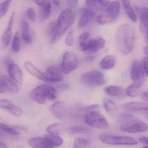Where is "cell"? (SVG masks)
I'll use <instances>...</instances> for the list:
<instances>
[{
	"label": "cell",
	"instance_id": "1",
	"mask_svg": "<svg viewBox=\"0 0 148 148\" xmlns=\"http://www.w3.org/2000/svg\"><path fill=\"white\" fill-rule=\"evenodd\" d=\"M135 31L127 23L121 25L116 31V41L119 52L122 54H128L133 50L134 45Z\"/></svg>",
	"mask_w": 148,
	"mask_h": 148
},
{
	"label": "cell",
	"instance_id": "2",
	"mask_svg": "<svg viewBox=\"0 0 148 148\" xmlns=\"http://www.w3.org/2000/svg\"><path fill=\"white\" fill-rule=\"evenodd\" d=\"M98 109V104H94L85 107L84 109L85 112L84 121L90 127L101 129H107L109 127L108 123Z\"/></svg>",
	"mask_w": 148,
	"mask_h": 148
},
{
	"label": "cell",
	"instance_id": "3",
	"mask_svg": "<svg viewBox=\"0 0 148 148\" xmlns=\"http://www.w3.org/2000/svg\"><path fill=\"white\" fill-rule=\"evenodd\" d=\"M76 16L73 9L68 8L64 10L57 19V35L59 39L73 25Z\"/></svg>",
	"mask_w": 148,
	"mask_h": 148
},
{
	"label": "cell",
	"instance_id": "4",
	"mask_svg": "<svg viewBox=\"0 0 148 148\" xmlns=\"http://www.w3.org/2000/svg\"><path fill=\"white\" fill-rule=\"evenodd\" d=\"M99 139L102 142L108 145H134L138 143L136 140L129 136L102 134L100 136Z\"/></svg>",
	"mask_w": 148,
	"mask_h": 148
},
{
	"label": "cell",
	"instance_id": "5",
	"mask_svg": "<svg viewBox=\"0 0 148 148\" xmlns=\"http://www.w3.org/2000/svg\"><path fill=\"white\" fill-rule=\"evenodd\" d=\"M81 80L84 84L90 86H100L105 83L103 74L98 70H91L83 74Z\"/></svg>",
	"mask_w": 148,
	"mask_h": 148
},
{
	"label": "cell",
	"instance_id": "6",
	"mask_svg": "<svg viewBox=\"0 0 148 148\" xmlns=\"http://www.w3.org/2000/svg\"><path fill=\"white\" fill-rule=\"evenodd\" d=\"M77 66V60L76 55L73 52H67L62 56L59 70L62 74H67L75 69Z\"/></svg>",
	"mask_w": 148,
	"mask_h": 148
},
{
	"label": "cell",
	"instance_id": "7",
	"mask_svg": "<svg viewBox=\"0 0 148 148\" xmlns=\"http://www.w3.org/2000/svg\"><path fill=\"white\" fill-rule=\"evenodd\" d=\"M145 71L143 64L137 60L133 62L130 70V76L134 83L144 85L145 83Z\"/></svg>",
	"mask_w": 148,
	"mask_h": 148
},
{
	"label": "cell",
	"instance_id": "8",
	"mask_svg": "<svg viewBox=\"0 0 148 148\" xmlns=\"http://www.w3.org/2000/svg\"><path fill=\"white\" fill-rule=\"evenodd\" d=\"M120 130L133 134L143 133L148 130V125L143 122L135 120L121 126Z\"/></svg>",
	"mask_w": 148,
	"mask_h": 148
},
{
	"label": "cell",
	"instance_id": "9",
	"mask_svg": "<svg viewBox=\"0 0 148 148\" xmlns=\"http://www.w3.org/2000/svg\"><path fill=\"white\" fill-rule=\"evenodd\" d=\"M49 85L41 84L36 87L29 94L30 98L39 104H45L47 100V90Z\"/></svg>",
	"mask_w": 148,
	"mask_h": 148
},
{
	"label": "cell",
	"instance_id": "10",
	"mask_svg": "<svg viewBox=\"0 0 148 148\" xmlns=\"http://www.w3.org/2000/svg\"><path fill=\"white\" fill-rule=\"evenodd\" d=\"M7 67L10 76L14 81L20 84L23 82V74L20 67L13 61H7Z\"/></svg>",
	"mask_w": 148,
	"mask_h": 148
},
{
	"label": "cell",
	"instance_id": "11",
	"mask_svg": "<svg viewBox=\"0 0 148 148\" xmlns=\"http://www.w3.org/2000/svg\"><path fill=\"white\" fill-rule=\"evenodd\" d=\"M28 143L33 148H54L55 146L46 137H36L29 140Z\"/></svg>",
	"mask_w": 148,
	"mask_h": 148
},
{
	"label": "cell",
	"instance_id": "12",
	"mask_svg": "<svg viewBox=\"0 0 148 148\" xmlns=\"http://www.w3.org/2000/svg\"><path fill=\"white\" fill-rule=\"evenodd\" d=\"M46 77L49 83L59 82L63 79V75L59 70L54 66H49L47 70Z\"/></svg>",
	"mask_w": 148,
	"mask_h": 148
},
{
	"label": "cell",
	"instance_id": "13",
	"mask_svg": "<svg viewBox=\"0 0 148 148\" xmlns=\"http://www.w3.org/2000/svg\"><path fill=\"white\" fill-rule=\"evenodd\" d=\"M0 79L2 82L6 91L12 94H16L20 90L19 86L12 78L8 76H0Z\"/></svg>",
	"mask_w": 148,
	"mask_h": 148
},
{
	"label": "cell",
	"instance_id": "14",
	"mask_svg": "<svg viewBox=\"0 0 148 148\" xmlns=\"http://www.w3.org/2000/svg\"><path fill=\"white\" fill-rule=\"evenodd\" d=\"M15 12L11 15L8 27L2 36L1 43L3 46L6 47L9 44L12 36V29L14 20Z\"/></svg>",
	"mask_w": 148,
	"mask_h": 148
},
{
	"label": "cell",
	"instance_id": "15",
	"mask_svg": "<svg viewBox=\"0 0 148 148\" xmlns=\"http://www.w3.org/2000/svg\"><path fill=\"white\" fill-rule=\"evenodd\" d=\"M50 111L52 114L58 119H64L66 116V107L62 102L55 103L50 107Z\"/></svg>",
	"mask_w": 148,
	"mask_h": 148
},
{
	"label": "cell",
	"instance_id": "16",
	"mask_svg": "<svg viewBox=\"0 0 148 148\" xmlns=\"http://www.w3.org/2000/svg\"><path fill=\"white\" fill-rule=\"evenodd\" d=\"M122 109L123 110L128 113L138 112L148 109V104L138 102H132L123 105Z\"/></svg>",
	"mask_w": 148,
	"mask_h": 148
},
{
	"label": "cell",
	"instance_id": "17",
	"mask_svg": "<svg viewBox=\"0 0 148 148\" xmlns=\"http://www.w3.org/2000/svg\"><path fill=\"white\" fill-rule=\"evenodd\" d=\"M25 68L27 70L35 77L46 83H49L46 76L37 69L32 63L27 61L25 63Z\"/></svg>",
	"mask_w": 148,
	"mask_h": 148
},
{
	"label": "cell",
	"instance_id": "18",
	"mask_svg": "<svg viewBox=\"0 0 148 148\" xmlns=\"http://www.w3.org/2000/svg\"><path fill=\"white\" fill-rule=\"evenodd\" d=\"M121 10V5L119 1L111 2L107 8V14L111 18V20H115L119 16Z\"/></svg>",
	"mask_w": 148,
	"mask_h": 148
},
{
	"label": "cell",
	"instance_id": "19",
	"mask_svg": "<svg viewBox=\"0 0 148 148\" xmlns=\"http://www.w3.org/2000/svg\"><path fill=\"white\" fill-rule=\"evenodd\" d=\"M95 14L90 10H84L82 16L79 20L78 26L80 28H84L89 23L91 22L95 18Z\"/></svg>",
	"mask_w": 148,
	"mask_h": 148
},
{
	"label": "cell",
	"instance_id": "20",
	"mask_svg": "<svg viewBox=\"0 0 148 148\" xmlns=\"http://www.w3.org/2000/svg\"><path fill=\"white\" fill-rule=\"evenodd\" d=\"M91 40L90 34L89 32H84L81 34L78 40V46L81 50L82 51L88 50Z\"/></svg>",
	"mask_w": 148,
	"mask_h": 148
},
{
	"label": "cell",
	"instance_id": "21",
	"mask_svg": "<svg viewBox=\"0 0 148 148\" xmlns=\"http://www.w3.org/2000/svg\"><path fill=\"white\" fill-rule=\"evenodd\" d=\"M104 91L108 94L114 97L123 98L125 96L124 89L119 86H107L104 88Z\"/></svg>",
	"mask_w": 148,
	"mask_h": 148
},
{
	"label": "cell",
	"instance_id": "22",
	"mask_svg": "<svg viewBox=\"0 0 148 148\" xmlns=\"http://www.w3.org/2000/svg\"><path fill=\"white\" fill-rule=\"evenodd\" d=\"M57 20H54L49 23L47 28L51 44L55 43L60 39L57 35Z\"/></svg>",
	"mask_w": 148,
	"mask_h": 148
},
{
	"label": "cell",
	"instance_id": "23",
	"mask_svg": "<svg viewBox=\"0 0 148 148\" xmlns=\"http://www.w3.org/2000/svg\"><path fill=\"white\" fill-rule=\"evenodd\" d=\"M105 40L102 37H97L91 40L89 50L91 52L96 53L105 46Z\"/></svg>",
	"mask_w": 148,
	"mask_h": 148
},
{
	"label": "cell",
	"instance_id": "24",
	"mask_svg": "<svg viewBox=\"0 0 148 148\" xmlns=\"http://www.w3.org/2000/svg\"><path fill=\"white\" fill-rule=\"evenodd\" d=\"M141 28L145 32L148 31V8L139 9Z\"/></svg>",
	"mask_w": 148,
	"mask_h": 148
},
{
	"label": "cell",
	"instance_id": "25",
	"mask_svg": "<svg viewBox=\"0 0 148 148\" xmlns=\"http://www.w3.org/2000/svg\"><path fill=\"white\" fill-rule=\"evenodd\" d=\"M116 63V58L114 56L110 55L104 56L100 63V67L102 69L109 70L113 68Z\"/></svg>",
	"mask_w": 148,
	"mask_h": 148
},
{
	"label": "cell",
	"instance_id": "26",
	"mask_svg": "<svg viewBox=\"0 0 148 148\" xmlns=\"http://www.w3.org/2000/svg\"><path fill=\"white\" fill-rule=\"evenodd\" d=\"M52 5L49 1H45L44 3L40 8V18L42 21L47 20L50 14Z\"/></svg>",
	"mask_w": 148,
	"mask_h": 148
},
{
	"label": "cell",
	"instance_id": "27",
	"mask_svg": "<svg viewBox=\"0 0 148 148\" xmlns=\"http://www.w3.org/2000/svg\"><path fill=\"white\" fill-rule=\"evenodd\" d=\"M122 3L125 12L130 19L134 22L137 21V16L134 9L131 6L130 1L128 0H123L122 1Z\"/></svg>",
	"mask_w": 148,
	"mask_h": 148
},
{
	"label": "cell",
	"instance_id": "28",
	"mask_svg": "<svg viewBox=\"0 0 148 148\" xmlns=\"http://www.w3.org/2000/svg\"><path fill=\"white\" fill-rule=\"evenodd\" d=\"M21 36L23 41L27 43H29L32 42L33 38L30 33V26L26 21H24L23 23Z\"/></svg>",
	"mask_w": 148,
	"mask_h": 148
},
{
	"label": "cell",
	"instance_id": "29",
	"mask_svg": "<svg viewBox=\"0 0 148 148\" xmlns=\"http://www.w3.org/2000/svg\"><path fill=\"white\" fill-rule=\"evenodd\" d=\"M142 87L143 86L138 83H133L127 88L126 94L130 97H136L140 94Z\"/></svg>",
	"mask_w": 148,
	"mask_h": 148
},
{
	"label": "cell",
	"instance_id": "30",
	"mask_svg": "<svg viewBox=\"0 0 148 148\" xmlns=\"http://www.w3.org/2000/svg\"><path fill=\"white\" fill-rule=\"evenodd\" d=\"M46 130L49 134L58 135L64 132V129L62 124L55 123L48 127Z\"/></svg>",
	"mask_w": 148,
	"mask_h": 148
},
{
	"label": "cell",
	"instance_id": "31",
	"mask_svg": "<svg viewBox=\"0 0 148 148\" xmlns=\"http://www.w3.org/2000/svg\"><path fill=\"white\" fill-rule=\"evenodd\" d=\"M12 49L14 52L18 53L21 50V37L18 31L15 34L12 43Z\"/></svg>",
	"mask_w": 148,
	"mask_h": 148
},
{
	"label": "cell",
	"instance_id": "32",
	"mask_svg": "<svg viewBox=\"0 0 148 148\" xmlns=\"http://www.w3.org/2000/svg\"><path fill=\"white\" fill-rule=\"evenodd\" d=\"M88 131V129L84 127H73L67 129L66 132L69 134H84Z\"/></svg>",
	"mask_w": 148,
	"mask_h": 148
},
{
	"label": "cell",
	"instance_id": "33",
	"mask_svg": "<svg viewBox=\"0 0 148 148\" xmlns=\"http://www.w3.org/2000/svg\"><path fill=\"white\" fill-rule=\"evenodd\" d=\"M45 137L48 139L55 147L60 146L63 143V140L58 135L49 134L45 135Z\"/></svg>",
	"mask_w": 148,
	"mask_h": 148
},
{
	"label": "cell",
	"instance_id": "34",
	"mask_svg": "<svg viewBox=\"0 0 148 148\" xmlns=\"http://www.w3.org/2000/svg\"><path fill=\"white\" fill-rule=\"evenodd\" d=\"M89 144V142L86 139L82 138H77L74 142V147L75 148H85Z\"/></svg>",
	"mask_w": 148,
	"mask_h": 148
},
{
	"label": "cell",
	"instance_id": "35",
	"mask_svg": "<svg viewBox=\"0 0 148 148\" xmlns=\"http://www.w3.org/2000/svg\"><path fill=\"white\" fill-rule=\"evenodd\" d=\"M136 120L135 116L132 114H124L121 115L119 116V120L121 123L123 124L131 122Z\"/></svg>",
	"mask_w": 148,
	"mask_h": 148
},
{
	"label": "cell",
	"instance_id": "36",
	"mask_svg": "<svg viewBox=\"0 0 148 148\" xmlns=\"http://www.w3.org/2000/svg\"><path fill=\"white\" fill-rule=\"evenodd\" d=\"M11 1H5L0 3V19L2 18L8 12Z\"/></svg>",
	"mask_w": 148,
	"mask_h": 148
},
{
	"label": "cell",
	"instance_id": "37",
	"mask_svg": "<svg viewBox=\"0 0 148 148\" xmlns=\"http://www.w3.org/2000/svg\"><path fill=\"white\" fill-rule=\"evenodd\" d=\"M103 107L106 111L108 113H112L116 109V106L115 103L110 100L105 101L103 102Z\"/></svg>",
	"mask_w": 148,
	"mask_h": 148
},
{
	"label": "cell",
	"instance_id": "38",
	"mask_svg": "<svg viewBox=\"0 0 148 148\" xmlns=\"http://www.w3.org/2000/svg\"><path fill=\"white\" fill-rule=\"evenodd\" d=\"M112 21L111 18L107 14H101L99 15L96 18V21L100 24H106L109 22Z\"/></svg>",
	"mask_w": 148,
	"mask_h": 148
},
{
	"label": "cell",
	"instance_id": "39",
	"mask_svg": "<svg viewBox=\"0 0 148 148\" xmlns=\"http://www.w3.org/2000/svg\"><path fill=\"white\" fill-rule=\"evenodd\" d=\"M0 129L13 135H17L20 134L19 132H17L15 129H14L13 128L3 123H0Z\"/></svg>",
	"mask_w": 148,
	"mask_h": 148
},
{
	"label": "cell",
	"instance_id": "40",
	"mask_svg": "<svg viewBox=\"0 0 148 148\" xmlns=\"http://www.w3.org/2000/svg\"><path fill=\"white\" fill-rule=\"evenodd\" d=\"M13 103L6 99H0V108L3 109L9 110L14 105Z\"/></svg>",
	"mask_w": 148,
	"mask_h": 148
},
{
	"label": "cell",
	"instance_id": "41",
	"mask_svg": "<svg viewBox=\"0 0 148 148\" xmlns=\"http://www.w3.org/2000/svg\"><path fill=\"white\" fill-rule=\"evenodd\" d=\"M86 5L89 8L94 10H99L101 7L99 6V3L98 1H85Z\"/></svg>",
	"mask_w": 148,
	"mask_h": 148
},
{
	"label": "cell",
	"instance_id": "42",
	"mask_svg": "<svg viewBox=\"0 0 148 148\" xmlns=\"http://www.w3.org/2000/svg\"><path fill=\"white\" fill-rule=\"evenodd\" d=\"M74 41V31L73 29L70 30L68 33L66 38V43L69 47H71L73 44Z\"/></svg>",
	"mask_w": 148,
	"mask_h": 148
},
{
	"label": "cell",
	"instance_id": "43",
	"mask_svg": "<svg viewBox=\"0 0 148 148\" xmlns=\"http://www.w3.org/2000/svg\"><path fill=\"white\" fill-rule=\"evenodd\" d=\"M9 111L13 115L16 117L21 116L23 114V111L19 107L14 105Z\"/></svg>",
	"mask_w": 148,
	"mask_h": 148
},
{
	"label": "cell",
	"instance_id": "44",
	"mask_svg": "<svg viewBox=\"0 0 148 148\" xmlns=\"http://www.w3.org/2000/svg\"><path fill=\"white\" fill-rule=\"evenodd\" d=\"M27 15L29 18L32 22H34L36 18L35 11L33 8H29L27 10Z\"/></svg>",
	"mask_w": 148,
	"mask_h": 148
},
{
	"label": "cell",
	"instance_id": "45",
	"mask_svg": "<svg viewBox=\"0 0 148 148\" xmlns=\"http://www.w3.org/2000/svg\"><path fill=\"white\" fill-rule=\"evenodd\" d=\"M143 66L145 73L148 76V54L147 55L146 57L144 58Z\"/></svg>",
	"mask_w": 148,
	"mask_h": 148
},
{
	"label": "cell",
	"instance_id": "46",
	"mask_svg": "<svg viewBox=\"0 0 148 148\" xmlns=\"http://www.w3.org/2000/svg\"><path fill=\"white\" fill-rule=\"evenodd\" d=\"M78 1H68L67 3L69 5L70 7V8L73 9L76 8L78 4Z\"/></svg>",
	"mask_w": 148,
	"mask_h": 148
},
{
	"label": "cell",
	"instance_id": "47",
	"mask_svg": "<svg viewBox=\"0 0 148 148\" xmlns=\"http://www.w3.org/2000/svg\"><path fill=\"white\" fill-rule=\"evenodd\" d=\"M146 36H145V40L146 42L147 47L144 48V50L145 53H146L147 54H148V31L146 32Z\"/></svg>",
	"mask_w": 148,
	"mask_h": 148
},
{
	"label": "cell",
	"instance_id": "48",
	"mask_svg": "<svg viewBox=\"0 0 148 148\" xmlns=\"http://www.w3.org/2000/svg\"><path fill=\"white\" fill-rule=\"evenodd\" d=\"M99 4H100L101 7H106V6L108 5L109 4L110 1H98Z\"/></svg>",
	"mask_w": 148,
	"mask_h": 148
},
{
	"label": "cell",
	"instance_id": "49",
	"mask_svg": "<svg viewBox=\"0 0 148 148\" xmlns=\"http://www.w3.org/2000/svg\"><path fill=\"white\" fill-rule=\"evenodd\" d=\"M139 141L141 143L148 145V137H141L139 138Z\"/></svg>",
	"mask_w": 148,
	"mask_h": 148
},
{
	"label": "cell",
	"instance_id": "50",
	"mask_svg": "<svg viewBox=\"0 0 148 148\" xmlns=\"http://www.w3.org/2000/svg\"><path fill=\"white\" fill-rule=\"evenodd\" d=\"M13 127L16 129H20L21 130H23V131H27V129L26 127L24 126H19V125H15L13 126Z\"/></svg>",
	"mask_w": 148,
	"mask_h": 148
},
{
	"label": "cell",
	"instance_id": "51",
	"mask_svg": "<svg viewBox=\"0 0 148 148\" xmlns=\"http://www.w3.org/2000/svg\"><path fill=\"white\" fill-rule=\"evenodd\" d=\"M6 91V90H5L4 87H3L2 82L1 81L0 79V94L5 93Z\"/></svg>",
	"mask_w": 148,
	"mask_h": 148
},
{
	"label": "cell",
	"instance_id": "52",
	"mask_svg": "<svg viewBox=\"0 0 148 148\" xmlns=\"http://www.w3.org/2000/svg\"><path fill=\"white\" fill-rule=\"evenodd\" d=\"M95 59V57L94 56H89L85 58V61L87 62H92Z\"/></svg>",
	"mask_w": 148,
	"mask_h": 148
},
{
	"label": "cell",
	"instance_id": "53",
	"mask_svg": "<svg viewBox=\"0 0 148 148\" xmlns=\"http://www.w3.org/2000/svg\"><path fill=\"white\" fill-rule=\"evenodd\" d=\"M142 96L143 99L148 101V92H144L142 94Z\"/></svg>",
	"mask_w": 148,
	"mask_h": 148
},
{
	"label": "cell",
	"instance_id": "54",
	"mask_svg": "<svg viewBox=\"0 0 148 148\" xmlns=\"http://www.w3.org/2000/svg\"><path fill=\"white\" fill-rule=\"evenodd\" d=\"M44 2H45V1H35L36 3L38 6H40V7H41V6L43 5Z\"/></svg>",
	"mask_w": 148,
	"mask_h": 148
},
{
	"label": "cell",
	"instance_id": "55",
	"mask_svg": "<svg viewBox=\"0 0 148 148\" xmlns=\"http://www.w3.org/2000/svg\"><path fill=\"white\" fill-rule=\"evenodd\" d=\"M59 87L60 89H65L68 88V85L66 84H62L59 86Z\"/></svg>",
	"mask_w": 148,
	"mask_h": 148
},
{
	"label": "cell",
	"instance_id": "56",
	"mask_svg": "<svg viewBox=\"0 0 148 148\" xmlns=\"http://www.w3.org/2000/svg\"><path fill=\"white\" fill-rule=\"evenodd\" d=\"M8 146L5 143L0 142V148H7Z\"/></svg>",
	"mask_w": 148,
	"mask_h": 148
},
{
	"label": "cell",
	"instance_id": "57",
	"mask_svg": "<svg viewBox=\"0 0 148 148\" xmlns=\"http://www.w3.org/2000/svg\"><path fill=\"white\" fill-rule=\"evenodd\" d=\"M52 3L55 5H58L60 4V1H52Z\"/></svg>",
	"mask_w": 148,
	"mask_h": 148
},
{
	"label": "cell",
	"instance_id": "58",
	"mask_svg": "<svg viewBox=\"0 0 148 148\" xmlns=\"http://www.w3.org/2000/svg\"><path fill=\"white\" fill-rule=\"evenodd\" d=\"M143 148H148V147H143Z\"/></svg>",
	"mask_w": 148,
	"mask_h": 148
},
{
	"label": "cell",
	"instance_id": "59",
	"mask_svg": "<svg viewBox=\"0 0 148 148\" xmlns=\"http://www.w3.org/2000/svg\"><path fill=\"white\" fill-rule=\"evenodd\" d=\"M146 111H147V113L148 114V109H147V110H146Z\"/></svg>",
	"mask_w": 148,
	"mask_h": 148
},
{
	"label": "cell",
	"instance_id": "60",
	"mask_svg": "<svg viewBox=\"0 0 148 148\" xmlns=\"http://www.w3.org/2000/svg\"><path fill=\"white\" fill-rule=\"evenodd\" d=\"M0 120H1V118H0Z\"/></svg>",
	"mask_w": 148,
	"mask_h": 148
}]
</instances>
